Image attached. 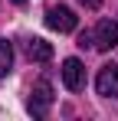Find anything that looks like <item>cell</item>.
Returning a JSON list of instances; mask_svg holds the SVG:
<instances>
[{
    "mask_svg": "<svg viewBox=\"0 0 118 121\" xmlns=\"http://www.w3.org/2000/svg\"><path fill=\"white\" fill-rule=\"evenodd\" d=\"M62 82H66L69 92H79V88L85 85V69H82L79 59H66L62 62Z\"/></svg>",
    "mask_w": 118,
    "mask_h": 121,
    "instance_id": "5",
    "label": "cell"
},
{
    "mask_svg": "<svg viewBox=\"0 0 118 121\" xmlns=\"http://www.w3.org/2000/svg\"><path fill=\"white\" fill-rule=\"evenodd\" d=\"M10 69H13V46L7 39H0V79L10 75Z\"/></svg>",
    "mask_w": 118,
    "mask_h": 121,
    "instance_id": "7",
    "label": "cell"
},
{
    "mask_svg": "<svg viewBox=\"0 0 118 121\" xmlns=\"http://www.w3.org/2000/svg\"><path fill=\"white\" fill-rule=\"evenodd\" d=\"M79 46H82V49H85V46H92V33H82V36H79Z\"/></svg>",
    "mask_w": 118,
    "mask_h": 121,
    "instance_id": "9",
    "label": "cell"
},
{
    "mask_svg": "<svg viewBox=\"0 0 118 121\" xmlns=\"http://www.w3.org/2000/svg\"><path fill=\"white\" fill-rule=\"evenodd\" d=\"M49 105H53V85L46 79H39L36 85H33V92H30V111H33L36 118H43V115L49 111Z\"/></svg>",
    "mask_w": 118,
    "mask_h": 121,
    "instance_id": "1",
    "label": "cell"
},
{
    "mask_svg": "<svg viewBox=\"0 0 118 121\" xmlns=\"http://www.w3.org/2000/svg\"><path fill=\"white\" fill-rule=\"evenodd\" d=\"M79 3H82L85 10H98V7H102V0H79Z\"/></svg>",
    "mask_w": 118,
    "mask_h": 121,
    "instance_id": "8",
    "label": "cell"
},
{
    "mask_svg": "<svg viewBox=\"0 0 118 121\" xmlns=\"http://www.w3.org/2000/svg\"><path fill=\"white\" fill-rule=\"evenodd\" d=\"M26 56H30L33 62H49L53 59V46H49L46 39H30L26 43Z\"/></svg>",
    "mask_w": 118,
    "mask_h": 121,
    "instance_id": "6",
    "label": "cell"
},
{
    "mask_svg": "<svg viewBox=\"0 0 118 121\" xmlns=\"http://www.w3.org/2000/svg\"><path fill=\"white\" fill-rule=\"evenodd\" d=\"M76 23H79V17L69 10V7H53V10L46 13V26L56 30V33H72Z\"/></svg>",
    "mask_w": 118,
    "mask_h": 121,
    "instance_id": "3",
    "label": "cell"
},
{
    "mask_svg": "<svg viewBox=\"0 0 118 121\" xmlns=\"http://www.w3.org/2000/svg\"><path fill=\"white\" fill-rule=\"evenodd\" d=\"M95 88H98V95H105V98H118V62H108V65L98 69Z\"/></svg>",
    "mask_w": 118,
    "mask_h": 121,
    "instance_id": "4",
    "label": "cell"
},
{
    "mask_svg": "<svg viewBox=\"0 0 118 121\" xmlns=\"http://www.w3.org/2000/svg\"><path fill=\"white\" fill-rule=\"evenodd\" d=\"M13 3H26V0H13Z\"/></svg>",
    "mask_w": 118,
    "mask_h": 121,
    "instance_id": "10",
    "label": "cell"
},
{
    "mask_svg": "<svg viewBox=\"0 0 118 121\" xmlns=\"http://www.w3.org/2000/svg\"><path fill=\"white\" fill-rule=\"evenodd\" d=\"M92 46H95V49H102V52L115 49V46H118V23H112V20H98L95 33H92Z\"/></svg>",
    "mask_w": 118,
    "mask_h": 121,
    "instance_id": "2",
    "label": "cell"
}]
</instances>
